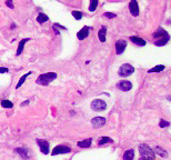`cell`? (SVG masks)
<instances>
[{
	"label": "cell",
	"instance_id": "obj_8",
	"mask_svg": "<svg viewBox=\"0 0 171 160\" xmlns=\"http://www.w3.org/2000/svg\"><path fill=\"white\" fill-rule=\"evenodd\" d=\"M37 144H38L39 148L41 150V153L43 155H48L49 153V142L43 139H37Z\"/></svg>",
	"mask_w": 171,
	"mask_h": 160
},
{
	"label": "cell",
	"instance_id": "obj_6",
	"mask_svg": "<svg viewBox=\"0 0 171 160\" xmlns=\"http://www.w3.org/2000/svg\"><path fill=\"white\" fill-rule=\"evenodd\" d=\"M70 151H71V148H70V147L60 145V146L54 147V150H52V153H51V155H52V156H57V155H64V153H69Z\"/></svg>",
	"mask_w": 171,
	"mask_h": 160
},
{
	"label": "cell",
	"instance_id": "obj_27",
	"mask_svg": "<svg viewBox=\"0 0 171 160\" xmlns=\"http://www.w3.org/2000/svg\"><path fill=\"white\" fill-rule=\"evenodd\" d=\"M52 28L54 29V31H56L57 35L60 32V29H62V30H66V29H67L66 27H63V26H61V25H58V23H54V27H52Z\"/></svg>",
	"mask_w": 171,
	"mask_h": 160
},
{
	"label": "cell",
	"instance_id": "obj_26",
	"mask_svg": "<svg viewBox=\"0 0 171 160\" xmlns=\"http://www.w3.org/2000/svg\"><path fill=\"white\" fill-rule=\"evenodd\" d=\"M71 15L73 16V18L77 19V20H80V19L83 17V14H82L81 11H77V10H73V11L71 12Z\"/></svg>",
	"mask_w": 171,
	"mask_h": 160
},
{
	"label": "cell",
	"instance_id": "obj_30",
	"mask_svg": "<svg viewBox=\"0 0 171 160\" xmlns=\"http://www.w3.org/2000/svg\"><path fill=\"white\" fill-rule=\"evenodd\" d=\"M168 126H169V122H168V121H164V120H162V119L160 120V127H161V128L168 127Z\"/></svg>",
	"mask_w": 171,
	"mask_h": 160
},
{
	"label": "cell",
	"instance_id": "obj_21",
	"mask_svg": "<svg viewBox=\"0 0 171 160\" xmlns=\"http://www.w3.org/2000/svg\"><path fill=\"white\" fill-rule=\"evenodd\" d=\"M49 20V17L46 15V14H39L38 15V17H37V21H38L39 23H45V22H47Z\"/></svg>",
	"mask_w": 171,
	"mask_h": 160
},
{
	"label": "cell",
	"instance_id": "obj_2",
	"mask_svg": "<svg viewBox=\"0 0 171 160\" xmlns=\"http://www.w3.org/2000/svg\"><path fill=\"white\" fill-rule=\"evenodd\" d=\"M58 75L56 72H46V74H42L37 78L36 82L37 84H40V86H48L49 84H51L54 80L57 79Z\"/></svg>",
	"mask_w": 171,
	"mask_h": 160
},
{
	"label": "cell",
	"instance_id": "obj_17",
	"mask_svg": "<svg viewBox=\"0 0 171 160\" xmlns=\"http://www.w3.org/2000/svg\"><path fill=\"white\" fill-rule=\"evenodd\" d=\"M92 144V139L91 138H88V139H85V140H81L78 142V147L79 148H89Z\"/></svg>",
	"mask_w": 171,
	"mask_h": 160
},
{
	"label": "cell",
	"instance_id": "obj_4",
	"mask_svg": "<svg viewBox=\"0 0 171 160\" xmlns=\"http://www.w3.org/2000/svg\"><path fill=\"white\" fill-rule=\"evenodd\" d=\"M134 72V68H133V66H131L130 63H124L122 65L120 68H119V71H118V74H119V76L120 77H128L132 75Z\"/></svg>",
	"mask_w": 171,
	"mask_h": 160
},
{
	"label": "cell",
	"instance_id": "obj_1",
	"mask_svg": "<svg viewBox=\"0 0 171 160\" xmlns=\"http://www.w3.org/2000/svg\"><path fill=\"white\" fill-rule=\"evenodd\" d=\"M152 37L155 39H157L155 45L158 47H162V46H164V45H167L168 41H169V39H170L169 33L164 30L162 27H159V28L157 29V31L152 35Z\"/></svg>",
	"mask_w": 171,
	"mask_h": 160
},
{
	"label": "cell",
	"instance_id": "obj_34",
	"mask_svg": "<svg viewBox=\"0 0 171 160\" xmlns=\"http://www.w3.org/2000/svg\"><path fill=\"white\" fill-rule=\"evenodd\" d=\"M168 99H169V100H171V96H170V97H168Z\"/></svg>",
	"mask_w": 171,
	"mask_h": 160
},
{
	"label": "cell",
	"instance_id": "obj_15",
	"mask_svg": "<svg viewBox=\"0 0 171 160\" xmlns=\"http://www.w3.org/2000/svg\"><path fill=\"white\" fill-rule=\"evenodd\" d=\"M106 36H107V27L102 26V28L98 32V38L101 42H106Z\"/></svg>",
	"mask_w": 171,
	"mask_h": 160
},
{
	"label": "cell",
	"instance_id": "obj_33",
	"mask_svg": "<svg viewBox=\"0 0 171 160\" xmlns=\"http://www.w3.org/2000/svg\"><path fill=\"white\" fill-rule=\"evenodd\" d=\"M28 103H29V100H27V101H24V102H22V103H21V105H20V106H21V107H23V106H27V105H28Z\"/></svg>",
	"mask_w": 171,
	"mask_h": 160
},
{
	"label": "cell",
	"instance_id": "obj_3",
	"mask_svg": "<svg viewBox=\"0 0 171 160\" xmlns=\"http://www.w3.org/2000/svg\"><path fill=\"white\" fill-rule=\"evenodd\" d=\"M139 153L141 157H148V158H155V151L146 144L139 145Z\"/></svg>",
	"mask_w": 171,
	"mask_h": 160
},
{
	"label": "cell",
	"instance_id": "obj_25",
	"mask_svg": "<svg viewBox=\"0 0 171 160\" xmlns=\"http://www.w3.org/2000/svg\"><path fill=\"white\" fill-rule=\"evenodd\" d=\"M0 103H1V107L7 108V109H11V108H14V103H12L11 101H9V100H2Z\"/></svg>",
	"mask_w": 171,
	"mask_h": 160
},
{
	"label": "cell",
	"instance_id": "obj_5",
	"mask_svg": "<svg viewBox=\"0 0 171 160\" xmlns=\"http://www.w3.org/2000/svg\"><path fill=\"white\" fill-rule=\"evenodd\" d=\"M91 109L94 111H103L107 109V103L102 99H94L91 102Z\"/></svg>",
	"mask_w": 171,
	"mask_h": 160
},
{
	"label": "cell",
	"instance_id": "obj_22",
	"mask_svg": "<svg viewBox=\"0 0 171 160\" xmlns=\"http://www.w3.org/2000/svg\"><path fill=\"white\" fill-rule=\"evenodd\" d=\"M98 3H99V0H90V5H89V11L93 12L97 7H98Z\"/></svg>",
	"mask_w": 171,
	"mask_h": 160
},
{
	"label": "cell",
	"instance_id": "obj_24",
	"mask_svg": "<svg viewBox=\"0 0 171 160\" xmlns=\"http://www.w3.org/2000/svg\"><path fill=\"white\" fill-rule=\"evenodd\" d=\"M111 142H113V140L109 137H102L99 139V146L106 145V144H111Z\"/></svg>",
	"mask_w": 171,
	"mask_h": 160
},
{
	"label": "cell",
	"instance_id": "obj_12",
	"mask_svg": "<svg viewBox=\"0 0 171 160\" xmlns=\"http://www.w3.org/2000/svg\"><path fill=\"white\" fill-rule=\"evenodd\" d=\"M89 32H90V27H88V26H85L80 31H78L77 33V38L79 40H83L86 39L88 36H89Z\"/></svg>",
	"mask_w": 171,
	"mask_h": 160
},
{
	"label": "cell",
	"instance_id": "obj_13",
	"mask_svg": "<svg viewBox=\"0 0 171 160\" xmlns=\"http://www.w3.org/2000/svg\"><path fill=\"white\" fill-rule=\"evenodd\" d=\"M130 41H132L134 45H138V46H146L147 45V42H146V40L142 38H140L138 36H132L130 37Z\"/></svg>",
	"mask_w": 171,
	"mask_h": 160
},
{
	"label": "cell",
	"instance_id": "obj_7",
	"mask_svg": "<svg viewBox=\"0 0 171 160\" xmlns=\"http://www.w3.org/2000/svg\"><path fill=\"white\" fill-rule=\"evenodd\" d=\"M129 11H130V14H131L133 17H137V16H139V6H138V2H137V0H130V2H129Z\"/></svg>",
	"mask_w": 171,
	"mask_h": 160
},
{
	"label": "cell",
	"instance_id": "obj_20",
	"mask_svg": "<svg viewBox=\"0 0 171 160\" xmlns=\"http://www.w3.org/2000/svg\"><path fill=\"white\" fill-rule=\"evenodd\" d=\"M30 75H31V71H29V72H27L26 75H23V76L21 77L20 79H19L18 84H17V86H16V89H19V88H20V87H21V86L23 84V82L26 81V79H27V78H28L29 76H30Z\"/></svg>",
	"mask_w": 171,
	"mask_h": 160
},
{
	"label": "cell",
	"instance_id": "obj_28",
	"mask_svg": "<svg viewBox=\"0 0 171 160\" xmlns=\"http://www.w3.org/2000/svg\"><path fill=\"white\" fill-rule=\"evenodd\" d=\"M102 16H103L105 18H108V19H112V18H116L117 14H115V12H105V14H103Z\"/></svg>",
	"mask_w": 171,
	"mask_h": 160
},
{
	"label": "cell",
	"instance_id": "obj_19",
	"mask_svg": "<svg viewBox=\"0 0 171 160\" xmlns=\"http://www.w3.org/2000/svg\"><path fill=\"white\" fill-rule=\"evenodd\" d=\"M133 158H134V151L132 149H129L124 153V160H133Z\"/></svg>",
	"mask_w": 171,
	"mask_h": 160
},
{
	"label": "cell",
	"instance_id": "obj_14",
	"mask_svg": "<svg viewBox=\"0 0 171 160\" xmlns=\"http://www.w3.org/2000/svg\"><path fill=\"white\" fill-rule=\"evenodd\" d=\"M15 151L24 160L29 159V153H28V150L26 148H16Z\"/></svg>",
	"mask_w": 171,
	"mask_h": 160
},
{
	"label": "cell",
	"instance_id": "obj_11",
	"mask_svg": "<svg viewBox=\"0 0 171 160\" xmlns=\"http://www.w3.org/2000/svg\"><path fill=\"white\" fill-rule=\"evenodd\" d=\"M117 87L122 91H129L132 88V84L128 80H121L119 84H117Z\"/></svg>",
	"mask_w": 171,
	"mask_h": 160
},
{
	"label": "cell",
	"instance_id": "obj_31",
	"mask_svg": "<svg viewBox=\"0 0 171 160\" xmlns=\"http://www.w3.org/2000/svg\"><path fill=\"white\" fill-rule=\"evenodd\" d=\"M9 71V69L8 68H5V67H0V74H6Z\"/></svg>",
	"mask_w": 171,
	"mask_h": 160
},
{
	"label": "cell",
	"instance_id": "obj_32",
	"mask_svg": "<svg viewBox=\"0 0 171 160\" xmlns=\"http://www.w3.org/2000/svg\"><path fill=\"white\" fill-rule=\"evenodd\" d=\"M139 160H155V158H148V157H141Z\"/></svg>",
	"mask_w": 171,
	"mask_h": 160
},
{
	"label": "cell",
	"instance_id": "obj_29",
	"mask_svg": "<svg viewBox=\"0 0 171 160\" xmlns=\"http://www.w3.org/2000/svg\"><path fill=\"white\" fill-rule=\"evenodd\" d=\"M6 6L9 7L10 9H14V3H12V0H6Z\"/></svg>",
	"mask_w": 171,
	"mask_h": 160
},
{
	"label": "cell",
	"instance_id": "obj_16",
	"mask_svg": "<svg viewBox=\"0 0 171 160\" xmlns=\"http://www.w3.org/2000/svg\"><path fill=\"white\" fill-rule=\"evenodd\" d=\"M30 39L29 38H26V39H22V40H20V42H19V45H18V49H17V52H16V56H20L21 52H22L23 48H24V45L29 41Z\"/></svg>",
	"mask_w": 171,
	"mask_h": 160
},
{
	"label": "cell",
	"instance_id": "obj_10",
	"mask_svg": "<svg viewBox=\"0 0 171 160\" xmlns=\"http://www.w3.org/2000/svg\"><path fill=\"white\" fill-rule=\"evenodd\" d=\"M127 47V41L124 39H120L116 42V53L117 54H121L124 53V51L126 50Z\"/></svg>",
	"mask_w": 171,
	"mask_h": 160
},
{
	"label": "cell",
	"instance_id": "obj_23",
	"mask_svg": "<svg viewBox=\"0 0 171 160\" xmlns=\"http://www.w3.org/2000/svg\"><path fill=\"white\" fill-rule=\"evenodd\" d=\"M164 66L163 65H159V66H155L153 68H151L148 72H150V74H152V72H160V71H163L164 70Z\"/></svg>",
	"mask_w": 171,
	"mask_h": 160
},
{
	"label": "cell",
	"instance_id": "obj_18",
	"mask_svg": "<svg viewBox=\"0 0 171 160\" xmlns=\"http://www.w3.org/2000/svg\"><path fill=\"white\" fill-rule=\"evenodd\" d=\"M155 153L159 155V156H161L162 158H167V157H168V153H167V151H166L164 149H162L161 147H159V146L155 148Z\"/></svg>",
	"mask_w": 171,
	"mask_h": 160
},
{
	"label": "cell",
	"instance_id": "obj_9",
	"mask_svg": "<svg viewBox=\"0 0 171 160\" xmlns=\"http://www.w3.org/2000/svg\"><path fill=\"white\" fill-rule=\"evenodd\" d=\"M106 123V119L103 117H94L91 119V125L93 128H101Z\"/></svg>",
	"mask_w": 171,
	"mask_h": 160
}]
</instances>
